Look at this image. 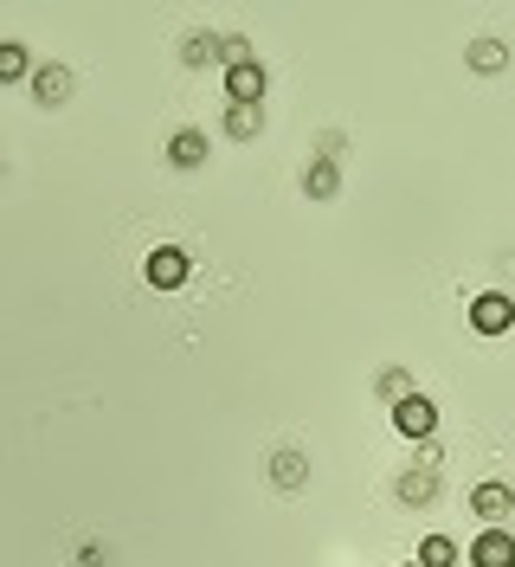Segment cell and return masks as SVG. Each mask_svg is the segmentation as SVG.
Here are the masks:
<instances>
[{
    "mask_svg": "<svg viewBox=\"0 0 515 567\" xmlns=\"http://www.w3.org/2000/svg\"><path fill=\"white\" fill-rule=\"evenodd\" d=\"M464 561L471 567H515V535L509 529H477Z\"/></svg>",
    "mask_w": 515,
    "mask_h": 567,
    "instance_id": "cell-7",
    "label": "cell"
},
{
    "mask_svg": "<svg viewBox=\"0 0 515 567\" xmlns=\"http://www.w3.org/2000/svg\"><path fill=\"white\" fill-rule=\"evenodd\" d=\"M412 561H419V567H457V542H451V535H425Z\"/></svg>",
    "mask_w": 515,
    "mask_h": 567,
    "instance_id": "cell-16",
    "label": "cell"
},
{
    "mask_svg": "<svg viewBox=\"0 0 515 567\" xmlns=\"http://www.w3.org/2000/svg\"><path fill=\"white\" fill-rule=\"evenodd\" d=\"M509 65V45H503V39H471V71H483V78H496V71Z\"/></svg>",
    "mask_w": 515,
    "mask_h": 567,
    "instance_id": "cell-13",
    "label": "cell"
},
{
    "mask_svg": "<svg viewBox=\"0 0 515 567\" xmlns=\"http://www.w3.org/2000/svg\"><path fill=\"white\" fill-rule=\"evenodd\" d=\"M27 84H33V104L59 110V104H71V84H78V78H71V65H59V59H52V65H33V78H27Z\"/></svg>",
    "mask_w": 515,
    "mask_h": 567,
    "instance_id": "cell-6",
    "label": "cell"
},
{
    "mask_svg": "<svg viewBox=\"0 0 515 567\" xmlns=\"http://www.w3.org/2000/svg\"><path fill=\"white\" fill-rule=\"evenodd\" d=\"M471 516H483V529H503V523L515 516V491L509 484H496V477L477 484V491H471Z\"/></svg>",
    "mask_w": 515,
    "mask_h": 567,
    "instance_id": "cell-5",
    "label": "cell"
},
{
    "mask_svg": "<svg viewBox=\"0 0 515 567\" xmlns=\"http://www.w3.org/2000/svg\"><path fill=\"white\" fill-rule=\"evenodd\" d=\"M471 329H477V336H509L515 329V297L509 290H483V297H471Z\"/></svg>",
    "mask_w": 515,
    "mask_h": 567,
    "instance_id": "cell-2",
    "label": "cell"
},
{
    "mask_svg": "<svg viewBox=\"0 0 515 567\" xmlns=\"http://www.w3.org/2000/svg\"><path fill=\"white\" fill-rule=\"evenodd\" d=\"M406 567H419V561H406Z\"/></svg>",
    "mask_w": 515,
    "mask_h": 567,
    "instance_id": "cell-19",
    "label": "cell"
},
{
    "mask_svg": "<svg viewBox=\"0 0 515 567\" xmlns=\"http://www.w3.org/2000/svg\"><path fill=\"white\" fill-rule=\"evenodd\" d=\"M439 491H445V477H439V464H412V471H400V484H393V496L400 503H439Z\"/></svg>",
    "mask_w": 515,
    "mask_h": 567,
    "instance_id": "cell-8",
    "label": "cell"
},
{
    "mask_svg": "<svg viewBox=\"0 0 515 567\" xmlns=\"http://www.w3.org/2000/svg\"><path fill=\"white\" fill-rule=\"evenodd\" d=\"M258 130H265V110L258 104H226V136L233 142H251Z\"/></svg>",
    "mask_w": 515,
    "mask_h": 567,
    "instance_id": "cell-15",
    "label": "cell"
},
{
    "mask_svg": "<svg viewBox=\"0 0 515 567\" xmlns=\"http://www.w3.org/2000/svg\"><path fill=\"white\" fill-rule=\"evenodd\" d=\"M265 91H271V78L258 59H245V65H226V104H258L265 110Z\"/></svg>",
    "mask_w": 515,
    "mask_h": 567,
    "instance_id": "cell-3",
    "label": "cell"
},
{
    "mask_svg": "<svg viewBox=\"0 0 515 567\" xmlns=\"http://www.w3.org/2000/svg\"><path fill=\"white\" fill-rule=\"evenodd\" d=\"M226 59V33H187L181 39V65L187 71H206V65H219Z\"/></svg>",
    "mask_w": 515,
    "mask_h": 567,
    "instance_id": "cell-10",
    "label": "cell"
},
{
    "mask_svg": "<svg viewBox=\"0 0 515 567\" xmlns=\"http://www.w3.org/2000/svg\"><path fill=\"white\" fill-rule=\"evenodd\" d=\"M393 432H400V439H432V432H439V406H432L425 393H406V400L393 406Z\"/></svg>",
    "mask_w": 515,
    "mask_h": 567,
    "instance_id": "cell-4",
    "label": "cell"
},
{
    "mask_svg": "<svg viewBox=\"0 0 515 567\" xmlns=\"http://www.w3.org/2000/svg\"><path fill=\"white\" fill-rule=\"evenodd\" d=\"M374 388H380V400H387V406H400L406 393H419V388H412V374H406V368H387V374H380Z\"/></svg>",
    "mask_w": 515,
    "mask_h": 567,
    "instance_id": "cell-17",
    "label": "cell"
},
{
    "mask_svg": "<svg viewBox=\"0 0 515 567\" xmlns=\"http://www.w3.org/2000/svg\"><path fill=\"white\" fill-rule=\"evenodd\" d=\"M78 567H110V548H97V542H84V548H78Z\"/></svg>",
    "mask_w": 515,
    "mask_h": 567,
    "instance_id": "cell-18",
    "label": "cell"
},
{
    "mask_svg": "<svg viewBox=\"0 0 515 567\" xmlns=\"http://www.w3.org/2000/svg\"><path fill=\"white\" fill-rule=\"evenodd\" d=\"M303 194H309V200H336V194H342V162L316 155V162L303 168Z\"/></svg>",
    "mask_w": 515,
    "mask_h": 567,
    "instance_id": "cell-11",
    "label": "cell"
},
{
    "mask_svg": "<svg viewBox=\"0 0 515 567\" xmlns=\"http://www.w3.org/2000/svg\"><path fill=\"white\" fill-rule=\"evenodd\" d=\"M20 78H33V52L20 39H0V84H20Z\"/></svg>",
    "mask_w": 515,
    "mask_h": 567,
    "instance_id": "cell-14",
    "label": "cell"
},
{
    "mask_svg": "<svg viewBox=\"0 0 515 567\" xmlns=\"http://www.w3.org/2000/svg\"><path fill=\"white\" fill-rule=\"evenodd\" d=\"M142 278L155 284V290H181V284L194 278V258L181 246H155L148 258H142Z\"/></svg>",
    "mask_w": 515,
    "mask_h": 567,
    "instance_id": "cell-1",
    "label": "cell"
},
{
    "mask_svg": "<svg viewBox=\"0 0 515 567\" xmlns=\"http://www.w3.org/2000/svg\"><path fill=\"white\" fill-rule=\"evenodd\" d=\"M206 130H174L168 136V168H181V175H200L206 168Z\"/></svg>",
    "mask_w": 515,
    "mask_h": 567,
    "instance_id": "cell-9",
    "label": "cell"
},
{
    "mask_svg": "<svg viewBox=\"0 0 515 567\" xmlns=\"http://www.w3.org/2000/svg\"><path fill=\"white\" fill-rule=\"evenodd\" d=\"M271 484H277V491H303V484H309V458L297 452V445L271 452Z\"/></svg>",
    "mask_w": 515,
    "mask_h": 567,
    "instance_id": "cell-12",
    "label": "cell"
}]
</instances>
